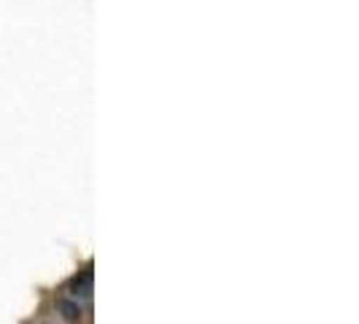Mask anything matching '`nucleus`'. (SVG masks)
<instances>
[{"mask_svg": "<svg viewBox=\"0 0 359 324\" xmlns=\"http://www.w3.org/2000/svg\"><path fill=\"white\" fill-rule=\"evenodd\" d=\"M68 295L65 297H71L76 303H81V300H90L92 295V273H81V276H76L71 281V287L65 289Z\"/></svg>", "mask_w": 359, "mask_h": 324, "instance_id": "1", "label": "nucleus"}, {"mask_svg": "<svg viewBox=\"0 0 359 324\" xmlns=\"http://www.w3.org/2000/svg\"><path fill=\"white\" fill-rule=\"evenodd\" d=\"M57 311L62 313V319L71 324H79L81 322V303H76L71 297H62L60 303H57Z\"/></svg>", "mask_w": 359, "mask_h": 324, "instance_id": "2", "label": "nucleus"}]
</instances>
